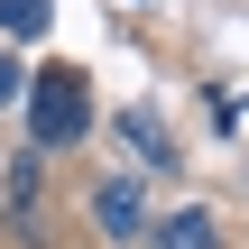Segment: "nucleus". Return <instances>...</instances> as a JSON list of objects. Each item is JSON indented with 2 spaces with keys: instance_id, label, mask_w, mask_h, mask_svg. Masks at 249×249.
Instances as JSON below:
<instances>
[{
  "instance_id": "6",
  "label": "nucleus",
  "mask_w": 249,
  "mask_h": 249,
  "mask_svg": "<svg viewBox=\"0 0 249 249\" xmlns=\"http://www.w3.org/2000/svg\"><path fill=\"white\" fill-rule=\"evenodd\" d=\"M9 203H37V148H28V157L9 166Z\"/></svg>"
},
{
  "instance_id": "4",
  "label": "nucleus",
  "mask_w": 249,
  "mask_h": 249,
  "mask_svg": "<svg viewBox=\"0 0 249 249\" xmlns=\"http://www.w3.org/2000/svg\"><path fill=\"white\" fill-rule=\"evenodd\" d=\"M46 28V0H0V37H37Z\"/></svg>"
},
{
  "instance_id": "5",
  "label": "nucleus",
  "mask_w": 249,
  "mask_h": 249,
  "mask_svg": "<svg viewBox=\"0 0 249 249\" xmlns=\"http://www.w3.org/2000/svg\"><path fill=\"white\" fill-rule=\"evenodd\" d=\"M129 148H139L148 166H166V129H157V120H139V111H129Z\"/></svg>"
},
{
  "instance_id": "7",
  "label": "nucleus",
  "mask_w": 249,
  "mask_h": 249,
  "mask_svg": "<svg viewBox=\"0 0 249 249\" xmlns=\"http://www.w3.org/2000/svg\"><path fill=\"white\" fill-rule=\"evenodd\" d=\"M18 92H28V74H18V65H9V55H0V111H9V102H18Z\"/></svg>"
},
{
  "instance_id": "2",
  "label": "nucleus",
  "mask_w": 249,
  "mask_h": 249,
  "mask_svg": "<svg viewBox=\"0 0 249 249\" xmlns=\"http://www.w3.org/2000/svg\"><path fill=\"white\" fill-rule=\"evenodd\" d=\"M139 213H148V203H139V185H129V176H111V185L92 194V222H102L111 240H139Z\"/></svg>"
},
{
  "instance_id": "1",
  "label": "nucleus",
  "mask_w": 249,
  "mask_h": 249,
  "mask_svg": "<svg viewBox=\"0 0 249 249\" xmlns=\"http://www.w3.org/2000/svg\"><path fill=\"white\" fill-rule=\"evenodd\" d=\"M83 129H92V83H83L74 65L28 74V139H37V148H74Z\"/></svg>"
},
{
  "instance_id": "3",
  "label": "nucleus",
  "mask_w": 249,
  "mask_h": 249,
  "mask_svg": "<svg viewBox=\"0 0 249 249\" xmlns=\"http://www.w3.org/2000/svg\"><path fill=\"white\" fill-rule=\"evenodd\" d=\"M157 249H222L213 240V213H176V222L157 231Z\"/></svg>"
}]
</instances>
